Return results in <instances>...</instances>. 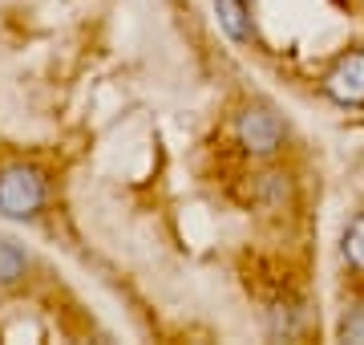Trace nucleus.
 <instances>
[{
    "label": "nucleus",
    "instance_id": "nucleus-6",
    "mask_svg": "<svg viewBox=\"0 0 364 345\" xmlns=\"http://www.w3.org/2000/svg\"><path fill=\"white\" fill-rule=\"evenodd\" d=\"M340 256L348 260L352 268H364V212L344 227V240H340Z\"/></svg>",
    "mask_w": 364,
    "mask_h": 345
},
{
    "label": "nucleus",
    "instance_id": "nucleus-3",
    "mask_svg": "<svg viewBox=\"0 0 364 345\" xmlns=\"http://www.w3.org/2000/svg\"><path fill=\"white\" fill-rule=\"evenodd\" d=\"M324 93L336 106H364V49H348L336 57V66L324 73Z\"/></svg>",
    "mask_w": 364,
    "mask_h": 345
},
{
    "label": "nucleus",
    "instance_id": "nucleus-7",
    "mask_svg": "<svg viewBox=\"0 0 364 345\" xmlns=\"http://www.w3.org/2000/svg\"><path fill=\"white\" fill-rule=\"evenodd\" d=\"M340 337L344 341H364V305H356L348 317L340 321Z\"/></svg>",
    "mask_w": 364,
    "mask_h": 345
},
{
    "label": "nucleus",
    "instance_id": "nucleus-1",
    "mask_svg": "<svg viewBox=\"0 0 364 345\" xmlns=\"http://www.w3.org/2000/svg\"><path fill=\"white\" fill-rule=\"evenodd\" d=\"M49 200V179L33 163H4L0 167V215L16 224L37 220L41 207Z\"/></svg>",
    "mask_w": 364,
    "mask_h": 345
},
{
    "label": "nucleus",
    "instance_id": "nucleus-4",
    "mask_svg": "<svg viewBox=\"0 0 364 345\" xmlns=\"http://www.w3.org/2000/svg\"><path fill=\"white\" fill-rule=\"evenodd\" d=\"M215 13H219V25L227 29V37L247 45L255 41V25H251V9L243 0H215Z\"/></svg>",
    "mask_w": 364,
    "mask_h": 345
},
{
    "label": "nucleus",
    "instance_id": "nucleus-5",
    "mask_svg": "<svg viewBox=\"0 0 364 345\" xmlns=\"http://www.w3.org/2000/svg\"><path fill=\"white\" fill-rule=\"evenodd\" d=\"M28 268H33V260H28V252L16 244V240L0 236V289H16V284H25Z\"/></svg>",
    "mask_w": 364,
    "mask_h": 345
},
{
    "label": "nucleus",
    "instance_id": "nucleus-2",
    "mask_svg": "<svg viewBox=\"0 0 364 345\" xmlns=\"http://www.w3.org/2000/svg\"><path fill=\"white\" fill-rule=\"evenodd\" d=\"M235 138H239V146H243L247 155H275V150L284 146V138H287V126L267 102H255V106H247L243 114H239Z\"/></svg>",
    "mask_w": 364,
    "mask_h": 345
}]
</instances>
